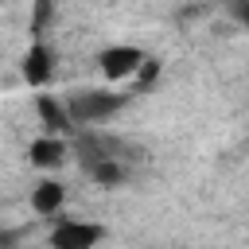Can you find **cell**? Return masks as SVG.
<instances>
[{"label":"cell","instance_id":"obj_1","mask_svg":"<svg viewBox=\"0 0 249 249\" xmlns=\"http://www.w3.org/2000/svg\"><path fill=\"white\" fill-rule=\"evenodd\" d=\"M121 105H124L121 93L93 89V93H74V97L66 101V113H70V121H78V124H97V121L113 117Z\"/></svg>","mask_w":249,"mask_h":249},{"label":"cell","instance_id":"obj_2","mask_svg":"<svg viewBox=\"0 0 249 249\" xmlns=\"http://www.w3.org/2000/svg\"><path fill=\"white\" fill-rule=\"evenodd\" d=\"M105 237V226L82 222V218H62L51 233V249H93Z\"/></svg>","mask_w":249,"mask_h":249},{"label":"cell","instance_id":"obj_3","mask_svg":"<svg viewBox=\"0 0 249 249\" xmlns=\"http://www.w3.org/2000/svg\"><path fill=\"white\" fill-rule=\"evenodd\" d=\"M144 62V51L140 47H109V51H101L97 54V66H101V74L109 78V82H124V78H132L136 74V66Z\"/></svg>","mask_w":249,"mask_h":249},{"label":"cell","instance_id":"obj_4","mask_svg":"<svg viewBox=\"0 0 249 249\" xmlns=\"http://www.w3.org/2000/svg\"><path fill=\"white\" fill-rule=\"evenodd\" d=\"M62 202H66V187H62V183L43 179V183H35V187H31V210H35V214L54 218V214L62 210Z\"/></svg>","mask_w":249,"mask_h":249},{"label":"cell","instance_id":"obj_5","mask_svg":"<svg viewBox=\"0 0 249 249\" xmlns=\"http://www.w3.org/2000/svg\"><path fill=\"white\" fill-rule=\"evenodd\" d=\"M35 109H39V117H43V128H47L51 136H58V132H66V128H70V113H66V105H62L58 97H51V93H39Z\"/></svg>","mask_w":249,"mask_h":249},{"label":"cell","instance_id":"obj_6","mask_svg":"<svg viewBox=\"0 0 249 249\" xmlns=\"http://www.w3.org/2000/svg\"><path fill=\"white\" fill-rule=\"evenodd\" d=\"M31 163L35 167H62V160H66V144H62V136H39V140H31Z\"/></svg>","mask_w":249,"mask_h":249},{"label":"cell","instance_id":"obj_7","mask_svg":"<svg viewBox=\"0 0 249 249\" xmlns=\"http://www.w3.org/2000/svg\"><path fill=\"white\" fill-rule=\"evenodd\" d=\"M23 78H27L31 86H43V82L51 78V51H47L43 43H31V51L23 54Z\"/></svg>","mask_w":249,"mask_h":249},{"label":"cell","instance_id":"obj_8","mask_svg":"<svg viewBox=\"0 0 249 249\" xmlns=\"http://www.w3.org/2000/svg\"><path fill=\"white\" fill-rule=\"evenodd\" d=\"M89 175H93V183H101V187H117V183H124V167H121L113 156H97V160H89Z\"/></svg>","mask_w":249,"mask_h":249},{"label":"cell","instance_id":"obj_9","mask_svg":"<svg viewBox=\"0 0 249 249\" xmlns=\"http://www.w3.org/2000/svg\"><path fill=\"white\" fill-rule=\"evenodd\" d=\"M132 78H140V86L156 82V78H160V62H156V58H144V62L136 66V74H132Z\"/></svg>","mask_w":249,"mask_h":249},{"label":"cell","instance_id":"obj_10","mask_svg":"<svg viewBox=\"0 0 249 249\" xmlns=\"http://www.w3.org/2000/svg\"><path fill=\"white\" fill-rule=\"evenodd\" d=\"M12 241H16V233H0V245H4V249H8Z\"/></svg>","mask_w":249,"mask_h":249}]
</instances>
